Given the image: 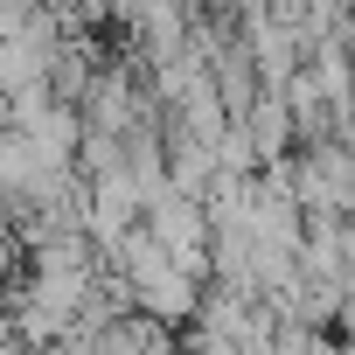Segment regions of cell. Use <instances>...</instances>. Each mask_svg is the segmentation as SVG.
Returning <instances> with one entry per match:
<instances>
[{
	"instance_id": "cell-1",
	"label": "cell",
	"mask_w": 355,
	"mask_h": 355,
	"mask_svg": "<svg viewBox=\"0 0 355 355\" xmlns=\"http://www.w3.org/2000/svg\"><path fill=\"white\" fill-rule=\"evenodd\" d=\"M244 132H251V146H258V160H265V167H286V160L300 153V119H293V98H286V91H265V98L251 105Z\"/></svg>"
},
{
	"instance_id": "cell-2",
	"label": "cell",
	"mask_w": 355,
	"mask_h": 355,
	"mask_svg": "<svg viewBox=\"0 0 355 355\" xmlns=\"http://www.w3.org/2000/svg\"><path fill=\"white\" fill-rule=\"evenodd\" d=\"M341 348L355 355V306H348V320H341Z\"/></svg>"
}]
</instances>
